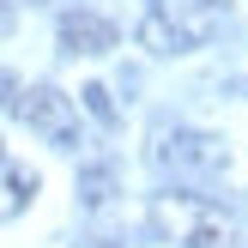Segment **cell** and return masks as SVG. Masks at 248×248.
<instances>
[{"mask_svg": "<svg viewBox=\"0 0 248 248\" xmlns=\"http://www.w3.org/2000/svg\"><path fill=\"white\" fill-rule=\"evenodd\" d=\"M12 115H18L43 145H55V152H79L85 145L79 109H73V97L55 91V85H24V91H12Z\"/></svg>", "mask_w": 248, "mask_h": 248, "instance_id": "6da1fadb", "label": "cell"}, {"mask_svg": "<svg viewBox=\"0 0 248 248\" xmlns=\"http://www.w3.org/2000/svg\"><path fill=\"white\" fill-rule=\"evenodd\" d=\"M200 36H206V24L200 18H176L170 0H152L145 18H140V48H152V55H188Z\"/></svg>", "mask_w": 248, "mask_h": 248, "instance_id": "7a4b0ae2", "label": "cell"}, {"mask_svg": "<svg viewBox=\"0 0 248 248\" xmlns=\"http://www.w3.org/2000/svg\"><path fill=\"white\" fill-rule=\"evenodd\" d=\"M157 164H176L182 176H224L230 170V145L218 133H176V152H152Z\"/></svg>", "mask_w": 248, "mask_h": 248, "instance_id": "3957f363", "label": "cell"}, {"mask_svg": "<svg viewBox=\"0 0 248 248\" xmlns=\"http://www.w3.org/2000/svg\"><path fill=\"white\" fill-rule=\"evenodd\" d=\"M200 212H206V200H200V194H188V188L152 194V236L182 248V242H188V230L200 224Z\"/></svg>", "mask_w": 248, "mask_h": 248, "instance_id": "277c9868", "label": "cell"}, {"mask_svg": "<svg viewBox=\"0 0 248 248\" xmlns=\"http://www.w3.org/2000/svg\"><path fill=\"white\" fill-rule=\"evenodd\" d=\"M121 36H115V24L103 18V12H91V6H79V12H61V48L67 55H109Z\"/></svg>", "mask_w": 248, "mask_h": 248, "instance_id": "5b68a950", "label": "cell"}, {"mask_svg": "<svg viewBox=\"0 0 248 248\" xmlns=\"http://www.w3.org/2000/svg\"><path fill=\"white\" fill-rule=\"evenodd\" d=\"M182 248H236V218H230L224 206H212V200H206L200 224L188 230V242H182Z\"/></svg>", "mask_w": 248, "mask_h": 248, "instance_id": "8992f818", "label": "cell"}, {"mask_svg": "<svg viewBox=\"0 0 248 248\" xmlns=\"http://www.w3.org/2000/svg\"><path fill=\"white\" fill-rule=\"evenodd\" d=\"M36 188H43V176L36 170H6V194H0V218H12L24 200H36Z\"/></svg>", "mask_w": 248, "mask_h": 248, "instance_id": "52a82bcc", "label": "cell"}, {"mask_svg": "<svg viewBox=\"0 0 248 248\" xmlns=\"http://www.w3.org/2000/svg\"><path fill=\"white\" fill-rule=\"evenodd\" d=\"M109 194H115V170L109 164H85L79 170V200L85 206H109Z\"/></svg>", "mask_w": 248, "mask_h": 248, "instance_id": "ba28073f", "label": "cell"}, {"mask_svg": "<svg viewBox=\"0 0 248 248\" xmlns=\"http://www.w3.org/2000/svg\"><path fill=\"white\" fill-rule=\"evenodd\" d=\"M79 97H85V109H91L103 127H115V121H121V109H115V97H109V85H85Z\"/></svg>", "mask_w": 248, "mask_h": 248, "instance_id": "9c48e42d", "label": "cell"}, {"mask_svg": "<svg viewBox=\"0 0 248 248\" xmlns=\"http://www.w3.org/2000/svg\"><path fill=\"white\" fill-rule=\"evenodd\" d=\"M12 91H18V79H12V73H0V103H12Z\"/></svg>", "mask_w": 248, "mask_h": 248, "instance_id": "30bf717a", "label": "cell"}, {"mask_svg": "<svg viewBox=\"0 0 248 248\" xmlns=\"http://www.w3.org/2000/svg\"><path fill=\"white\" fill-rule=\"evenodd\" d=\"M6 24H12V0H0V31H6Z\"/></svg>", "mask_w": 248, "mask_h": 248, "instance_id": "8fae6325", "label": "cell"}, {"mask_svg": "<svg viewBox=\"0 0 248 248\" xmlns=\"http://www.w3.org/2000/svg\"><path fill=\"white\" fill-rule=\"evenodd\" d=\"M194 6H206V12H212V6H224V0H194Z\"/></svg>", "mask_w": 248, "mask_h": 248, "instance_id": "7c38bea8", "label": "cell"}, {"mask_svg": "<svg viewBox=\"0 0 248 248\" xmlns=\"http://www.w3.org/2000/svg\"><path fill=\"white\" fill-rule=\"evenodd\" d=\"M79 248H115V242H79Z\"/></svg>", "mask_w": 248, "mask_h": 248, "instance_id": "4fadbf2b", "label": "cell"}, {"mask_svg": "<svg viewBox=\"0 0 248 248\" xmlns=\"http://www.w3.org/2000/svg\"><path fill=\"white\" fill-rule=\"evenodd\" d=\"M0 170H6V145H0Z\"/></svg>", "mask_w": 248, "mask_h": 248, "instance_id": "5bb4252c", "label": "cell"}]
</instances>
